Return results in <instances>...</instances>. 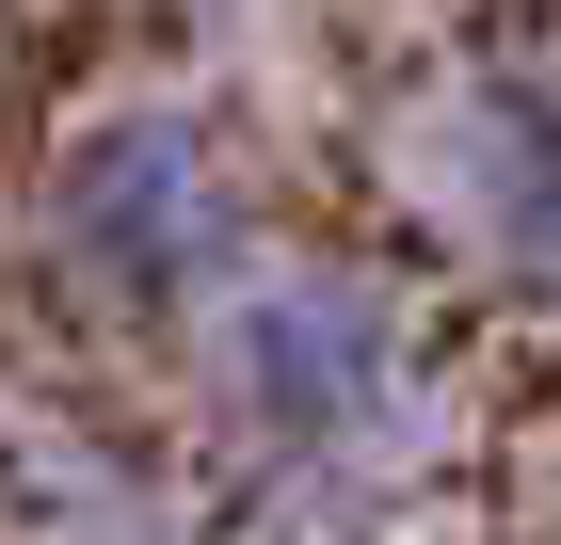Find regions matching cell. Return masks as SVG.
<instances>
[{
    "mask_svg": "<svg viewBox=\"0 0 561 545\" xmlns=\"http://www.w3.org/2000/svg\"><path fill=\"white\" fill-rule=\"evenodd\" d=\"M33 257L48 289L113 337H176L257 273V193L193 96H96L33 161Z\"/></svg>",
    "mask_w": 561,
    "mask_h": 545,
    "instance_id": "1",
    "label": "cell"
},
{
    "mask_svg": "<svg viewBox=\"0 0 561 545\" xmlns=\"http://www.w3.org/2000/svg\"><path fill=\"white\" fill-rule=\"evenodd\" d=\"M193 370H209V433L257 481H369L417 433V305L369 257H257L193 321Z\"/></svg>",
    "mask_w": 561,
    "mask_h": 545,
    "instance_id": "2",
    "label": "cell"
},
{
    "mask_svg": "<svg viewBox=\"0 0 561 545\" xmlns=\"http://www.w3.org/2000/svg\"><path fill=\"white\" fill-rule=\"evenodd\" d=\"M433 193L497 273L561 289V16L481 33L433 96Z\"/></svg>",
    "mask_w": 561,
    "mask_h": 545,
    "instance_id": "3",
    "label": "cell"
}]
</instances>
